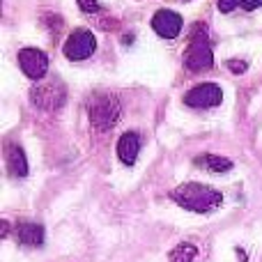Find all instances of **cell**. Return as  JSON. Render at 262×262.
Wrapping results in <instances>:
<instances>
[{"label": "cell", "mask_w": 262, "mask_h": 262, "mask_svg": "<svg viewBox=\"0 0 262 262\" xmlns=\"http://www.w3.org/2000/svg\"><path fill=\"white\" fill-rule=\"evenodd\" d=\"M170 198L175 200L180 207L189 209V212H195V214H207L223 203V195L219 193L216 189H212V186H207V184H198V182L180 184L177 189H172Z\"/></svg>", "instance_id": "cell-1"}, {"label": "cell", "mask_w": 262, "mask_h": 262, "mask_svg": "<svg viewBox=\"0 0 262 262\" xmlns=\"http://www.w3.org/2000/svg\"><path fill=\"white\" fill-rule=\"evenodd\" d=\"M184 64L191 72H205L214 64V53L209 46V37H207V28L203 23H195L191 30V41L189 49L184 53Z\"/></svg>", "instance_id": "cell-2"}, {"label": "cell", "mask_w": 262, "mask_h": 262, "mask_svg": "<svg viewBox=\"0 0 262 262\" xmlns=\"http://www.w3.org/2000/svg\"><path fill=\"white\" fill-rule=\"evenodd\" d=\"M88 115H90V122L95 124V129L99 131H108L122 115V106L120 99L113 95H99L92 97L90 106H88Z\"/></svg>", "instance_id": "cell-3"}, {"label": "cell", "mask_w": 262, "mask_h": 262, "mask_svg": "<svg viewBox=\"0 0 262 262\" xmlns=\"http://www.w3.org/2000/svg\"><path fill=\"white\" fill-rule=\"evenodd\" d=\"M67 90L60 81H46V83H37V88H32L30 92V101L41 111H58L64 104Z\"/></svg>", "instance_id": "cell-4"}, {"label": "cell", "mask_w": 262, "mask_h": 262, "mask_svg": "<svg viewBox=\"0 0 262 262\" xmlns=\"http://www.w3.org/2000/svg\"><path fill=\"white\" fill-rule=\"evenodd\" d=\"M95 49H97V39L90 30H85V28L74 30L62 46L64 55H67L69 60H85L95 53Z\"/></svg>", "instance_id": "cell-5"}, {"label": "cell", "mask_w": 262, "mask_h": 262, "mask_svg": "<svg viewBox=\"0 0 262 262\" xmlns=\"http://www.w3.org/2000/svg\"><path fill=\"white\" fill-rule=\"evenodd\" d=\"M221 99L223 92L216 83H200L184 95V104L189 108H214L221 104Z\"/></svg>", "instance_id": "cell-6"}, {"label": "cell", "mask_w": 262, "mask_h": 262, "mask_svg": "<svg viewBox=\"0 0 262 262\" xmlns=\"http://www.w3.org/2000/svg\"><path fill=\"white\" fill-rule=\"evenodd\" d=\"M18 64H21L23 74L32 81L44 78L46 72H49V58L39 49H21L18 51Z\"/></svg>", "instance_id": "cell-7"}, {"label": "cell", "mask_w": 262, "mask_h": 262, "mask_svg": "<svg viewBox=\"0 0 262 262\" xmlns=\"http://www.w3.org/2000/svg\"><path fill=\"white\" fill-rule=\"evenodd\" d=\"M152 28L163 39H175L182 32V16L172 9H159L152 16Z\"/></svg>", "instance_id": "cell-8"}, {"label": "cell", "mask_w": 262, "mask_h": 262, "mask_svg": "<svg viewBox=\"0 0 262 262\" xmlns=\"http://www.w3.org/2000/svg\"><path fill=\"white\" fill-rule=\"evenodd\" d=\"M16 239L18 244L28 246V249H39L44 244V226L30 221L16 223Z\"/></svg>", "instance_id": "cell-9"}, {"label": "cell", "mask_w": 262, "mask_h": 262, "mask_svg": "<svg viewBox=\"0 0 262 262\" xmlns=\"http://www.w3.org/2000/svg\"><path fill=\"white\" fill-rule=\"evenodd\" d=\"M140 152V136L136 131H129L118 140V157L124 166H134Z\"/></svg>", "instance_id": "cell-10"}, {"label": "cell", "mask_w": 262, "mask_h": 262, "mask_svg": "<svg viewBox=\"0 0 262 262\" xmlns=\"http://www.w3.org/2000/svg\"><path fill=\"white\" fill-rule=\"evenodd\" d=\"M7 152H5V163H7V170L12 177H26L28 175V159L18 145L7 143Z\"/></svg>", "instance_id": "cell-11"}, {"label": "cell", "mask_w": 262, "mask_h": 262, "mask_svg": "<svg viewBox=\"0 0 262 262\" xmlns=\"http://www.w3.org/2000/svg\"><path fill=\"white\" fill-rule=\"evenodd\" d=\"M195 166H203L209 172H228L232 170V161L226 157H219V154H203V157L195 159Z\"/></svg>", "instance_id": "cell-12"}, {"label": "cell", "mask_w": 262, "mask_h": 262, "mask_svg": "<svg viewBox=\"0 0 262 262\" xmlns=\"http://www.w3.org/2000/svg\"><path fill=\"white\" fill-rule=\"evenodd\" d=\"M195 255H198V249L193 244H177L168 258H170V262H193Z\"/></svg>", "instance_id": "cell-13"}, {"label": "cell", "mask_w": 262, "mask_h": 262, "mask_svg": "<svg viewBox=\"0 0 262 262\" xmlns=\"http://www.w3.org/2000/svg\"><path fill=\"white\" fill-rule=\"evenodd\" d=\"M76 3H78V7H81L85 14H95V12H99V9H101L97 0H76Z\"/></svg>", "instance_id": "cell-14"}, {"label": "cell", "mask_w": 262, "mask_h": 262, "mask_svg": "<svg viewBox=\"0 0 262 262\" xmlns=\"http://www.w3.org/2000/svg\"><path fill=\"white\" fill-rule=\"evenodd\" d=\"M237 5H242V0H219V9H221L223 14L232 12V9H235Z\"/></svg>", "instance_id": "cell-15"}, {"label": "cell", "mask_w": 262, "mask_h": 262, "mask_svg": "<svg viewBox=\"0 0 262 262\" xmlns=\"http://www.w3.org/2000/svg\"><path fill=\"white\" fill-rule=\"evenodd\" d=\"M228 67L232 69L235 74H242V72H246V62H235V60H230L228 62Z\"/></svg>", "instance_id": "cell-16"}, {"label": "cell", "mask_w": 262, "mask_h": 262, "mask_svg": "<svg viewBox=\"0 0 262 262\" xmlns=\"http://www.w3.org/2000/svg\"><path fill=\"white\" fill-rule=\"evenodd\" d=\"M242 7L244 9H255V7H262V0H242Z\"/></svg>", "instance_id": "cell-17"}]
</instances>
